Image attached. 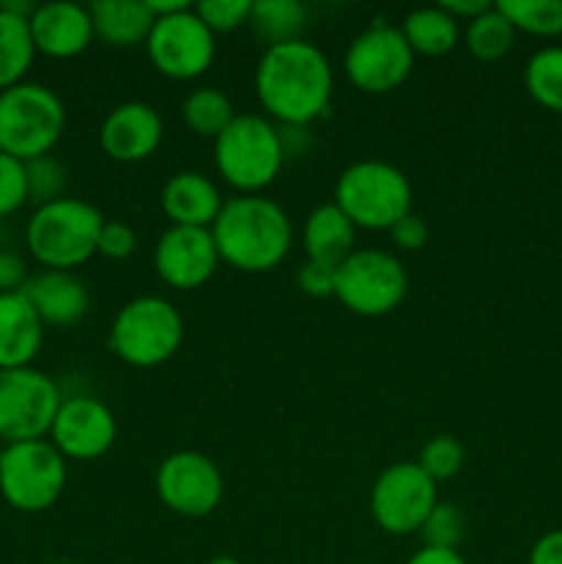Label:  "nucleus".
Segmentation results:
<instances>
[{
    "mask_svg": "<svg viewBox=\"0 0 562 564\" xmlns=\"http://www.w3.org/2000/svg\"><path fill=\"white\" fill-rule=\"evenodd\" d=\"M28 22H31L33 47L47 58H75L86 53L94 39L91 11L88 6L72 3V0L36 6Z\"/></svg>",
    "mask_w": 562,
    "mask_h": 564,
    "instance_id": "a211bd4d",
    "label": "nucleus"
},
{
    "mask_svg": "<svg viewBox=\"0 0 562 564\" xmlns=\"http://www.w3.org/2000/svg\"><path fill=\"white\" fill-rule=\"evenodd\" d=\"M496 9L510 20L516 31L532 36H560L562 33V0H501Z\"/></svg>",
    "mask_w": 562,
    "mask_h": 564,
    "instance_id": "c756f323",
    "label": "nucleus"
},
{
    "mask_svg": "<svg viewBox=\"0 0 562 564\" xmlns=\"http://www.w3.org/2000/svg\"><path fill=\"white\" fill-rule=\"evenodd\" d=\"M231 99L220 88H196L182 102V119L191 132L198 138H218L226 127L235 121Z\"/></svg>",
    "mask_w": 562,
    "mask_h": 564,
    "instance_id": "cd10ccee",
    "label": "nucleus"
},
{
    "mask_svg": "<svg viewBox=\"0 0 562 564\" xmlns=\"http://www.w3.org/2000/svg\"><path fill=\"white\" fill-rule=\"evenodd\" d=\"M94 22V36L110 47H136L147 44L154 17L147 0H97L88 6Z\"/></svg>",
    "mask_w": 562,
    "mask_h": 564,
    "instance_id": "5701e85b",
    "label": "nucleus"
},
{
    "mask_svg": "<svg viewBox=\"0 0 562 564\" xmlns=\"http://www.w3.org/2000/svg\"><path fill=\"white\" fill-rule=\"evenodd\" d=\"M28 171V202L36 207L50 202H58L66 196V169L55 158L44 154V158L25 163Z\"/></svg>",
    "mask_w": 562,
    "mask_h": 564,
    "instance_id": "473e14b6",
    "label": "nucleus"
},
{
    "mask_svg": "<svg viewBox=\"0 0 562 564\" xmlns=\"http://www.w3.org/2000/svg\"><path fill=\"white\" fill-rule=\"evenodd\" d=\"M31 279L22 257L11 251H0V292H20Z\"/></svg>",
    "mask_w": 562,
    "mask_h": 564,
    "instance_id": "58836bf2",
    "label": "nucleus"
},
{
    "mask_svg": "<svg viewBox=\"0 0 562 564\" xmlns=\"http://www.w3.org/2000/svg\"><path fill=\"white\" fill-rule=\"evenodd\" d=\"M347 80L364 94H389L413 72V50L400 28L372 25L358 33L345 53Z\"/></svg>",
    "mask_w": 562,
    "mask_h": 564,
    "instance_id": "ddd939ff",
    "label": "nucleus"
},
{
    "mask_svg": "<svg viewBox=\"0 0 562 564\" xmlns=\"http://www.w3.org/2000/svg\"><path fill=\"white\" fill-rule=\"evenodd\" d=\"M435 505H439V485L417 463L408 460L380 471L369 494V512L375 523L386 534L397 538L419 532Z\"/></svg>",
    "mask_w": 562,
    "mask_h": 564,
    "instance_id": "9b49d317",
    "label": "nucleus"
},
{
    "mask_svg": "<svg viewBox=\"0 0 562 564\" xmlns=\"http://www.w3.org/2000/svg\"><path fill=\"white\" fill-rule=\"evenodd\" d=\"M66 127V108L53 88L17 83L0 91V152L31 163L53 152Z\"/></svg>",
    "mask_w": 562,
    "mask_h": 564,
    "instance_id": "423d86ee",
    "label": "nucleus"
},
{
    "mask_svg": "<svg viewBox=\"0 0 562 564\" xmlns=\"http://www.w3.org/2000/svg\"><path fill=\"white\" fill-rule=\"evenodd\" d=\"M136 246L138 237L130 226L121 224V220H105L97 240V253H102L108 259H127L132 257Z\"/></svg>",
    "mask_w": 562,
    "mask_h": 564,
    "instance_id": "c9c22d12",
    "label": "nucleus"
},
{
    "mask_svg": "<svg viewBox=\"0 0 562 564\" xmlns=\"http://www.w3.org/2000/svg\"><path fill=\"white\" fill-rule=\"evenodd\" d=\"M220 264L213 231L171 226L154 246V270L171 290L191 292L207 284Z\"/></svg>",
    "mask_w": 562,
    "mask_h": 564,
    "instance_id": "dca6fc26",
    "label": "nucleus"
},
{
    "mask_svg": "<svg viewBox=\"0 0 562 564\" xmlns=\"http://www.w3.org/2000/svg\"><path fill=\"white\" fill-rule=\"evenodd\" d=\"M149 11H152L154 20H160V17H171L176 14V11H185L191 9V3L187 0H147Z\"/></svg>",
    "mask_w": 562,
    "mask_h": 564,
    "instance_id": "37998d69",
    "label": "nucleus"
},
{
    "mask_svg": "<svg viewBox=\"0 0 562 564\" xmlns=\"http://www.w3.org/2000/svg\"><path fill=\"white\" fill-rule=\"evenodd\" d=\"M529 564H562V529L545 532L529 551Z\"/></svg>",
    "mask_w": 562,
    "mask_h": 564,
    "instance_id": "ea45409f",
    "label": "nucleus"
},
{
    "mask_svg": "<svg viewBox=\"0 0 562 564\" xmlns=\"http://www.w3.org/2000/svg\"><path fill=\"white\" fill-rule=\"evenodd\" d=\"M160 207L171 226L209 229L224 207V198L218 185L202 171H180L160 191Z\"/></svg>",
    "mask_w": 562,
    "mask_h": 564,
    "instance_id": "aec40b11",
    "label": "nucleus"
},
{
    "mask_svg": "<svg viewBox=\"0 0 562 564\" xmlns=\"http://www.w3.org/2000/svg\"><path fill=\"white\" fill-rule=\"evenodd\" d=\"M220 262L242 273H268L279 268L292 248L290 215L264 196H235L224 202L209 226Z\"/></svg>",
    "mask_w": 562,
    "mask_h": 564,
    "instance_id": "f03ea898",
    "label": "nucleus"
},
{
    "mask_svg": "<svg viewBox=\"0 0 562 564\" xmlns=\"http://www.w3.org/2000/svg\"><path fill=\"white\" fill-rule=\"evenodd\" d=\"M490 6L494 3H488V0H446V3H441V9L455 17L457 22H472L474 17L488 11Z\"/></svg>",
    "mask_w": 562,
    "mask_h": 564,
    "instance_id": "79ce46f5",
    "label": "nucleus"
},
{
    "mask_svg": "<svg viewBox=\"0 0 562 564\" xmlns=\"http://www.w3.org/2000/svg\"><path fill=\"white\" fill-rule=\"evenodd\" d=\"M334 204L356 229L391 231L397 220L411 215L413 187L397 165L383 160H358L336 180Z\"/></svg>",
    "mask_w": 562,
    "mask_h": 564,
    "instance_id": "39448f33",
    "label": "nucleus"
},
{
    "mask_svg": "<svg viewBox=\"0 0 562 564\" xmlns=\"http://www.w3.org/2000/svg\"><path fill=\"white\" fill-rule=\"evenodd\" d=\"M182 336L185 323L174 303L158 295H141L116 312L108 345L119 361L136 369H154L176 356Z\"/></svg>",
    "mask_w": 562,
    "mask_h": 564,
    "instance_id": "0eeeda50",
    "label": "nucleus"
},
{
    "mask_svg": "<svg viewBox=\"0 0 562 564\" xmlns=\"http://www.w3.org/2000/svg\"><path fill=\"white\" fill-rule=\"evenodd\" d=\"M248 25L259 39L268 42V47L295 42L306 28V9L298 0H259V3H251Z\"/></svg>",
    "mask_w": 562,
    "mask_h": 564,
    "instance_id": "a878e982",
    "label": "nucleus"
},
{
    "mask_svg": "<svg viewBox=\"0 0 562 564\" xmlns=\"http://www.w3.org/2000/svg\"><path fill=\"white\" fill-rule=\"evenodd\" d=\"M61 402L58 383L42 369H0V438L6 444L47 438Z\"/></svg>",
    "mask_w": 562,
    "mask_h": 564,
    "instance_id": "9d476101",
    "label": "nucleus"
},
{
    "mask_svg": "<svg viewBox=\"0 0 562 564\" xmlns=\"http://www.w3.org/2000/svg\"><path fill=\"white\" fill-rule=\"evenodd\" d=\"M400 33L406 36L413 55L441 58L455 50L457 39H461V22L446 14L441 6H424V9L408 11Z\"/></svg>",
    "mask_w": 562,
    "mask_h": 564,
    "instance_id": "b1692460",
    "label": "nucleus"
},
{
    "mask_svg": "<svg viewBox=\"0 0 562 564\" xmlns=\"http://www.w3.org/2000/svg\"><path fill=\"white\" fill-rule=\"evenodd\" d=\"M20 292L28 297L39 319L55 328H69L88 312V290L80 279L64 270H42L31 275Z\"/></svg>",
    "mask_w": 562,
    "mask_h": 564,
    "instance_id": "6ab92c4d",
    "label": "nucleus"
},
{
    "mask_svg": "<svg viewBox=\"0 0 562 564\" xmlns=\"http://www.w3.org/2000/svg\"><path fill=\"white\" fill-rule=\"evenodd\" d=\"M102 213L83 198H58L36 207L25 226V242L31 257L44 270L72 273L97 253Z\"/></svg>",
    "mask_w": 562,
    "mask_h": 564,
    "instance_id": "7ed1b4c3",
    "label": "nucleus"
},
{
    "mask_svg": "<svg viewBox=\"0 0 562 564\" xmlns=\"http://www.w3.org/2000/svg\"><path fill=\"white\" fill-rule=\"evenodd\" d=\"M356 226L336 204H320L303 224V248L312 262H323L336 268L353 253Z\"/></svg>",
    "mask_w": 562,
    "mask_h": 564,
    "instance_id": "4be33fe9",
    "label": "nucleus"
},
{
    "mask_svg": "<svg viewBox=\"0 0 562 564\" xmlns=\"http://www.w3.org/2000/svg\"><path fill=\"white\" fill-rule=\"evenodd\" d=\"M391 240H395V246L400 248V251H419V248H424V242H428V224H424L419 215H406L402 220H397L395 226H391Z\"/></svg>",
    "mask_w": 562,
    "mask_h": 564,
    "instance_id": "4c0bfd02",
    "label": "nucleus"
},
{
    "mask_svg": "<svg viewBox=\"0 0 562 564\" xmlns=\"http://www.w3.org/2000/svg\"><path fill=\"white\" fill-rule=\"evenodd\" d=\"M408 295V273L397 257L378 248L353 251L336 264L334 297L361 317L391 314Z\"/></svg>",
    "mask_w": 562,
    "mask_h": 564,
    "instance_id": "1a4fd4ad",
    "label": "nucleus"
},
{
    "mask_svg": "<svg viewBox=\"0 0 562 564\" xmlns=\"http://www.w3.org/2000/svg\"><path fill=\"white\" fill-rule=\"evenodd\" d=\"M284 158L279 127L257 113H237L215 138V169L240 196H257L273 185Z\"/></svg>",
    "mask_w": 562,
    "mask_h": 564,
    "instance_id": "20e7f679",
    "label": "nucleus"
},
{
    "mask_svg": "<svg viewBox=\"0 0 562 564\" xmlns=\"http://www.w3.org/2000/svg\"><path fill=\"white\" fill-rule=\"evenodd\" d=\"M31 17H22L17 11H9L0 6V91L25 83L28 69L33 64V47L31 36Z\"/></svg>",
    "mask_w": 562,
    "mask_h": 564,
    "instance_id": "393cba45",
    "label": "nucleus"
},
{
    "mask_svg": "<svg viewBox=\"0 0 562 564\" xmlns=\"http://www.w3.org/2000/svg\"><path fill=\"white\" fill-rule=\"evenodd\" d=\"M44 323L22 292H0V369L31 367L42 350Z\"/></svg>",
    "mask_w": 562,
    "mask_h": 564,
    "instance_id": "412c9836",
    "label": "nucleus"
},
{
    "mask_svg": "<svg viewBox=\"0 0 562 564\" xmlns=\"http://www.w3.org/2000/svg\"><path fill=\"white\" fill-rule=\"evenodd\" d=\"M523 86L545 110L562 113V47H543L527 61Z\"/></svg>",
    "mask_w": 562,
    "mask_h": 564,
    "instance_id": "c85d7f7f",
    "label": "nucleus"
},
{
    "mask_svg": "<svg viewBox=\"0 0 562 564\" xmlns=\"http://www.w3.org/2000/svg\"><path fill=\"white\" fill-rule=\"evenodd\" d=\"M147 53L154 69L171 80L202 77L215 61V33L196 14V9L176 11L154 20L147 39Z\"/></svg>",
    "mask_w": 562,
    "mask_h": 564,
    "instance_id": "f8f14e48",
    "label": "nucleus"
},
{
    "mask_svg": "<svg viewBox=\"0 0 562 564\" xmlns=\"http://www.w3.org/2000/svg\"><path fill=\"white\" fill-rule=\"evenodd\" d=\"M163 141V119L149 102H121L99 127V147L116 163H141Z\"/></svg>",
    "mask_w": 562,
    "mask_h": 564,
    "instance_id": "f3484780",
    "label": "nucleus"
},
{
    "mask_svg": "<svg viewBox=\"0 0 562 564\" xmlns=\"http://www.w3.org/2000/svg\"><path fill=\"white\" fill-rule=\"evenodd\" d=\"M66 488V457L42 441L6 444L0 449V496L17 512H44Z\"/></svg>",
    "mask_w": 562,
    "mask_h": 564,
    "instance_id": "6e6552de",
    "label": "nucleus"
},
{
    "mask_svg": "<svg viewBox=\"0 0 562 564\" xmlns=\"http://www.w3.org/2000/svg\"><path fill=\"white\" fill-rule=\"evenodd\" d=\"M424 545H433V549H452L457 551V545L466 538V518L450 501H439L433 507V512L428 516L424 527L419 529Z\"/></svg>",
    "mask_w": 562,
    "mask_h": 564,
    "instance_id": "2f4dec72",
    "label": "nucleus"
},
{
    "mask_svg": "<svg viewBox=\"0 0 562 564\" xmlns=\"http://www.w3.org/2000/svg\"><path fill=\"white\" fill-rule=\"evenodd\" d=\"M28 202L25 163L0 152V218L17 213Z\"/></svg>",
    "mask_w": 562,
    "mask_h": 564,
    "instance_id": "f704fd0d",
    "label": "nucleus"
},
{
    "mask_svg": "<svg viewBox=\"0 0 562 564\" xmlns=\"http://www.w3.org/2000/svg\"><path fill=\"white\" fill-rule=\"evenodd\" d=\"M207 564H242V562L235 560V556H213Z\"/></svg>",
    "mask_w": 562,
    "mask_h": 564,
    "instance_id": "c03bdc74",
    "label": "nucleus"
},
{
    "mask_svg": "<svg viewBox=\"0 0 562 564\" xmlns=\"http://www.w3.org/2000/svg\"><path fill=\"white\" fill-rule=\"evenodd\" d=\"M516 33L518 31L510 25V20L494 3L488 11L466 22L463 39H466V50L474 58L490 64V61H501L510 53L512 44H516Z\"/></svg>",
    "mask_w": 562,
    "mask_h": 564,
    "instance_id": "bb28decb",
    "label": "nucleus"
},
{
    "mask_svg": "<svg viewBox=\"0 0 562 564\" xmlns=\"http://www.w3.org/2000/svg\"><path fill=\"white\" fill-rule=\"evenodd\" d=\"M204 25L213 33H231L240 25H248L251 0H204L193 6Z\"/></svg>",
    "mask_w": 562,
    "mask_h": 564,
    "instance_id": "72a5a7b5",
    "label": "nucleus"
},
{
    "mask_svg": "<svg viewBox=\"0 0 562 564\" xmlns=\"http://www.w3.org/2000/svg\"><path fill=\"white\" fill-rule=\"evenodd\" d=\"M50 444L66 460H97L116 444V416L102 400L88 394L66 397L50 427Z\"/></svg>",
    "mask_w": 562,
    "mask_h": 564,
    "instance_id": "2eb2a0df",
    "label": "nucleus"
},
{
    "mask_svg": "<svg viewBox=\"0 0 562 564\" xmlns=\"http://www.w3.org/2000/svg\"><path fill=\"white\" fill-rule=\"evenodd\" d=\"M417 466L433 479L435 485L452 479L463 468V446L455 435H435L419 452Z\"/></svg>",
    "mask_w": 562,
    "mask_h": 564,
    "instance_id": "7c9ffc66",
    "label": "nucleus"
},
{
    "mask_svg": "<svg viewBox=\"0 0 562 564\" xmlns=\"http://www.w3.org/2000/svg\"><path fill=\"white\" fill-rule=\"evenodd\" d=\"M160 501L182 518H204L218 510L224 499L220 468L202 452H174L165 457L154 477Z\"/></svg>",
    "mask_w": 562,
    "mask_h": 564,
    "instance_id": "4468645a",
    "label": "nucleus"
},
{
    "mask_svg": "<svg viewBox=\"0 0 562 564\" xmlns=\"http://www.w3.org/2000/svg\"><path fill=\"white\" fill-rule=\"evenodd\" d=\"M257 99L279 127H309L328 110L334 94V69L314 44H275L262 53L253 77Z\"/></svg>",
    "mask_w": 562,
    "mask_h": 564,
    "instance_id": "f257e3e1",
    "label": "nucleus"
},
{
    "mask_svg": "<svg viewBox=\"0 0 562 564\" xmlns=\"http://www.w3.org/2000/svg\"><path fill=\"white\" fill-rule=\"evenodd\" d=\"M334 284H336V268H331V264L306 259V264L298 268V286H301L306 295L331 297L334 295Z\"/></svg>",
    "mask_w": 562,
    "mask_h": 564,
    "instance_id": "e433bc0d",
    "label": "nucleus"
},
{
    "mask_svg": "<svg viewBox=\"0 0 562 564\" xmlns=\"http://www.w3.org/2000/svg\"><path fill=\"white\" fill-rule=\"evenodd\" d=\"M406 564H468L461 556V551L452 549H433V545H422L417 554L411 556Z\"/></svg>",
    "mask_w": 562,
    "mask_h": 564,
    "instance_id": "a19ab883",
    "label": "nucleus"
}]
</instances>
